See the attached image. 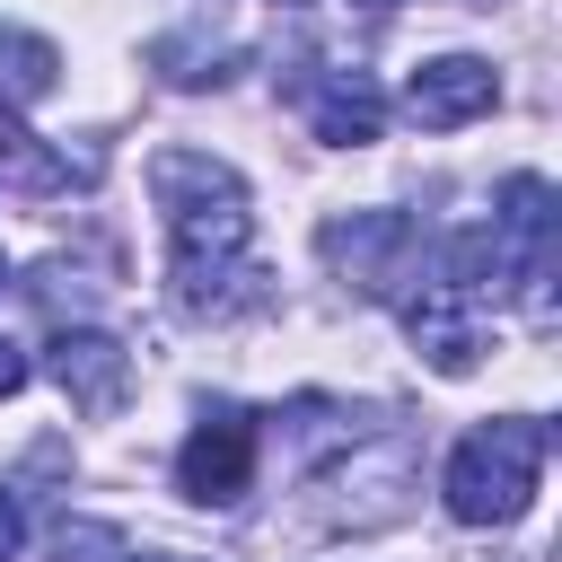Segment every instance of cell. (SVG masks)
Here are the masks:
<instances>
[{"label": "cell", "instance_id": "1", "mask_svg": "<svg viewBox=\"0 0 562 562\" xmlns=\"http://www.w3.org/2000/svg\"><path fill=\"white\" fill-rule=\"evenodd\" d=\"M149 193L167 211V281H176V307L184 316H220L228 307V281H237V255L255 237V211H246V184L202 158V149H158L149 158Z\"/></svg>", "mask_w": 562, "mask_h": 562}, {"label": "cell", "instance_id": "2", "mask_svg": "<svg viewBox=\"0 0 562 562\" xmlns=\"http://www.w3.org/2000/svg\"><path fill=\"white\" fill-rule=\"evenodd\" d=\"M536 474H544V422H483L457 439L448 457V518L465 527H509L527 501H536Z\"/></svg>", "mask_w": 562, "mask_h": 562}, {"label": "cell", "instance_id": "3", "mask_svg": "<svg viewBox=\"0 0 562 562\" xmlns=\"http://www.w3.org/2000/svg\"><path fill=\"white\" fill-rule=\"evenodd\" d=\"M325 255H334L369 299H404L413 255H422V228H413L404 211H351V220L325 228Z\"/></svg>", "mask_w": 562, "mask_h": 562}, {"label": "cell", "instance_id": "4", "mask_svg": "<svg viewBox=\"0 0 562 562\" xmlns=\"http://www.w3.org/2000/svg\"><path fill=\"white\" fill-rule=\"evenodd\" d=\"M176 483H184V501H202V509L246 501V483H255V422H246V413H202L193 439L176 448Z\"/></svg>", "mask_w": 562, "mask_h": 562}, {"label": "cell", "instance_id": "5", "mask_svg": "<svg viewBox=\"0 0 562 562\" xmlns=\"http://www.w3.org/2000/svg\"><path fill=\"white\" fill-rule=\"evenodd\" d=\"M501 105V79H492V61H474V53H439V61H422L413 79H404V114L422 123V132H457V123H474V114H492Z\"/></svg>", "mask_w": 562, "mask_h": 562}, {"label": "cell", "instance_id": "6", "mask_svg": "<svg viewBox=\"0 0 562 562\" xmlns=\"http://www.w3.org/2000/svg\"><path fill=\"white\" fill-rule=\"evenodd\" d=\"M53 378L79 413H114L132 386V351L114 334H53Z\"/></svg>", "mask_w": 562, "mask_h": 562}, {"label": "cell", "instance_id": "7", "mask_svg": "<svg viewBox=\"0 0 562 562\" xmlns=\"http://www.w3.org/2000/svg\"><path fill=\"white\" fill-rule=\"evenodd\" d=\"M404 325H413V342H422V360H430L439 378H465V369L483 360L474 299H457V290H422V299L404 307Z\"/></svg>", "mask_w": 562, "mask_h": 562}, {"label": "cell", "instance_id": "8", "mask_svg": "<svg viewBox=\"0 0 562 562\" xmlns=\"http://www.w3.org/2000/svg\"><path fill=\"white\" fill-rule=\"evenodd\" d=\"M307 123H316V140L360 149V140H378V132H386V97H378L360 70H325V79H316V97H307Z\"/></svg>", "mask_w": 562, "mask_h": 562}, {"label": "cell", "instance_id": "9", "mask_svg": "<svg viewBox=\"0 0 562 562\" xmlns=\"http://www.w3.org/2000/svg\"><path fill=\"white\" fill-rule=\"evenodd\" d=\"M53 70H61V53L44 44V35H18V26H0V97H53Z\"/></svg>", "mask_w": 562, "mask_h": 562}, {"label": "cell", "instance_id": "10", "mask_svg": "<svg viewBox=\"0 0 562 562\" xmlns=\"http://www.w3.org/2000/svg\"><path fill=\"white\" fill-rule=\"evenodd\" d=\"M18 544H26V509H18V492L0 483V562H18Z\"/></svg>", "mask_w": 562, "mask_h": 562}, {"label": "cell", "instance_id": "11", "mask_svg": "<svg viewBox=\"0 0 562 562\" xmlns=\"http://www.w3.org/2000/svg\"><path fill=\"white\" fill-rule=\"evenodd\" d=\"M18 386H26V351H18V342H0V395H18Z\"/></svg>", "mask_w": 562, "mask_h": 562}, {"label": "cell", "instance_id": "12", "mask_svg": "<svg viewBox=\"0 0 562 562\" xmlns=\"http://www.w3.org/2000/svg\"><path fill=\"white\" fill-rule=\"evenodd\" d=\"M149 562H184V553H149Z\"/></svg>", "mask_w": 562, "mask_h": 562}, {"label": "cell", "instance_id": "13", "mask_svg": "<svg viewBox=\"0 0 562 562\" xmlns=\"http://www.w3.org/2000/svg\"><path fill=\"white\" fill-rule=\"evenodd\" d=\"M0 281H9V255H0Z\"/></svg>", "mask_w": 562, "mask_h": 562}]
</instances>
